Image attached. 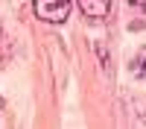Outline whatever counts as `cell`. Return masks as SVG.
Masks as SVG:
<instances>
[{
  "mask_svg": "<svg viewBox=\"0 0 146 129\" xmlns=\"http://www.w3.org/2000/svg\"><path fill=\"white\" fill-rule=\"evenodd\" d=\"M79 9L88 21H102V18H108L111 0H79Z\"/></svg>",
  "mask_w": 146,
  "mask_h": 129,
  "instance_id": "cell-2",
  "label": "cell"
},
{
  "mask_svg": "<svg viewBox=\"0 0 146 129\" xmlns=\"http://www.w3.org/2000/svg\"><path fill=\"white\" fill-rule=\"evenodd\" d=\"M135 74H137L140 79H146V50H143V53L135 59Z\"/></svg>",
  "mask_w": 146,
  "mask_h": 129,
  "instance_id": "cell-3",
  "label": "cell"
},
{
  "mask_svg": "<svg viewBox=\"0 0 146 129\" xmlns=\"http://www.w3.org/2000/svg\"><path fill=\"white\" fill-rule=\"evenodd\" d=\"M35 15L47 23H64L70 18V0H32Z\"/></svg>",
  "mask_w": 146,
  "mask_h": 129,
  "instance_id": "cell-1",
  "label": "cell"
},
{
  "mask_svg": "<svg viewBox=\"0 0 146 129\" xmlns=\"http://www.w3.org/2000/svg\"><path fill=\"white\" fill-rule=\"evenodd\" d=\"M0 112H3V100H0Z\"/></svg>",
  "mask_w": 146,
  "mask_h": 129,
  "instance_id": "cell-4",
  "label": "cell"
}]
</instances>
